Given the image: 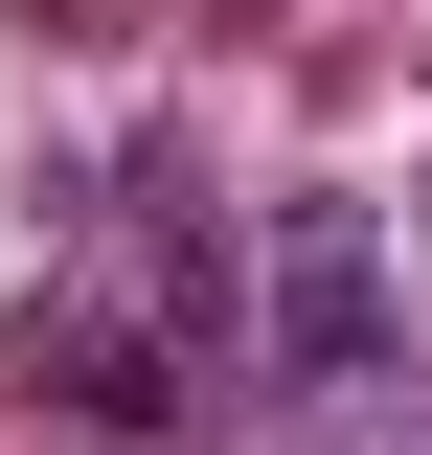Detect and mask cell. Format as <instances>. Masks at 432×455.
<instances>
[{
	"label": "cell",
	"mask_w": 432,
	"mask_h": 455,
	"mask_svg": "<svg viewBox=\"0 0 432 455\" xmlns=\"http://www.w3.org/2000/svg\"><path fill=\"white\" fill-rule=\"evenodd\" d=\"M273 319H251V364H273V410H319V387H364V364H387V228L364 205H341V182H319V205H273Z\"/></svg>",
	"instance_id": "obj_1"
},
{
	"label": "cell",
	"mask_w": 432,
	"mask_h": 455,
	"mask_svg": "<svg viewBox=\"0 0 432 455\" xmlns=\"http://www.w3.org/2000/svg\"><path fill=\"white\" fill-rule=\"evenodd\" d=\"M68 433H92V455H160V433H182V341H160V319L68 341Z\"/></svg>",
	"instance_id": "obj_2"
}]
</instances>
